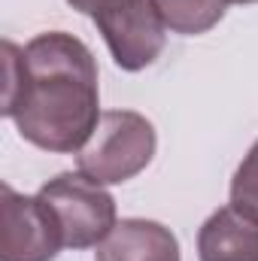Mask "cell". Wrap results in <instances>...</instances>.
Wrapping results in <instances>:
<instances>
[{
	"label": "cell",
	"instance_id": "cell-1",
	"mask_svg": "<svg viewBox=\"0 0 258 261\" xmlns=\"http://www.w3.org/2000/svg\"><path fill=\"white\" fill-rule=\"evenodd\" d=\"M24 76L12 113L18 134L46 152H79L104 116L91 49L64 31L40 34L24 46Z\"/></svg>",
	"mask_w": 258,
	"mask_h": 261
},
{
	"label": "cell",
	"instance_id": "cell-2",
	"mask_svg": "<svg viewBox=\"0 0 258 261\" xmlns=\"http://www.w3.org/2000/svg\"><path fill=\"white\" fill-rule=\"evenodd\" d=\"M155 146V128L146 116L134 110H110L100 116L94 134L76 155L79 173L100 186L128 182L149 167Z\"/></svg>",
	"mask_w": 258,
	"mask_h": 261
},
{
	"label": "cell",
	"instance_id": "cell-3",
	"mask_svg": "<svg viewBox=\"0 0 258 261\" xmlns=\"http://www.w3.org/2000/svg\"><path fill=\"white\" fill-rule=\"evenodd\" d=\"M37 197L61 228L67 249L100 246L104 237L116 228L113 195L85 173H58L37 192Z\"/></svg>",
	"mask_w": 258,
	"mask_h": 261
},
{
	"label": "cell",
	"instance_id": "cell-4",
	"mask_svg": "<svg viewBox=\"0 0 258 261\" xmlns=\"http://www.w3.org/2000/svg\"><path fill=\"white\" fill-rule=\"evenodd\" d=\"M94 24L104 34L113 61L128 73L146 70L164 49L167 24L155 0H119L116 6L100 12Z\"/></svg>",
	"mask_w": 258,
	"mask_h": 261
},
{
	"label": "cell",
	"instance_id": "cell-5",
	"mask_svg": "<svg viewBox=\"0 0 258 261\" xmlns=\"http://www.w3.org/2000/svg\"><path fill=\"white\" fill-rule=\"evenodd\" d=\"M61 228L40 197L0 189V261H55Z\"/></svg>",
	"mask_w": 258,
	"mask_h": 261
},
{
	"label": "cell",
	"instance_id": "cell-6",
	"mask_svg": "<svg viewBox=\"0 0 258 261\" xmlns=\"http://www.w3.org/2000/svg\"><path fill=\"white\" fill-rule=\"evenodd\" d=\"M94 261H179V240L149 219H122L97 246Z\"/></svg>",
	"mask_w": 258,
	"mask_h": 261
},
{
	"label": "cell",
	"instance_id": "cell-7",
	"mask_svg": "<svg viewBox=\"0 0 258 261\" xmlns=\"http://www.w3.org/2000/svg\"><path fill=\"white\" fill-rule=\"evenodd\" d=\"M200 261H258V222L234 206L216 210L197 231Z\"/></svg>",
	"mask_w": 258,
	"mask_h": 261
},
{
	"label": "cell",
	"instance_id": "cell-8",
	"mask_svg": "<svg viewBox=\"0 0 258 261\" xmlns=\"http://www.w3.org/2000/svg\"><path fill=\"white\" fill-rule=\"evenodd\" d=\"M164 24L176 34H207L216 28L228 9L225 0H155Z\"/></svg>",
	"mask_w": 258,
	"mask_h": 261
},
{
	"label": "cell",
	"instance_id": "cell-9",
	"mask_svg": "<svg viewBox=\"0 0 258 261\" xmlns=\"http://www.w3.org/2000/svg\"><path fill=\"white\" fill-rule=\"evenodd\" d=\"M231 206L258 222V140L231 179Z\"/></svg>",
	"mask_w": 258,
	"mask_h": 261
},
{
	"label": "cell",
	"instance_id": "cell-10",
	"mask_svg": "<svg viewBox=\"0 0 258 261\" xmlns=\"http://www.w3.org/2000/svg\"><path fill=\"white\" fill-rule=\"evenodd\" d=\"M3 76H6V85H3V116L12 119L21 94H24V49H18L15 43H3Z\"/></svg>",
	"mask_w": 258,
	"mask_h": 261
},
{
	"label": "cell",
	"instance_id": "cell-11",
	"mask_svg": "<svg viewBox=\"0 0 258 261\" xmlns=\"http://www.w3.org/2000/svg\"><path fill=\"white\" fill-rule=\"evenodd\" d=\"M76 12H82V15H91V18H97L100 12H107L110 6H116L119 0H67Z\"/></svg>",
	"mask_w": 258,
	"mask_h": 261
},
{
	"label": "cell",
	"instance_id": "cell-12",
	"mask_svg": "<svg viewBox=\"0 0 258 261\" xmlns=\"http://www.w3.org/2000/svg\"><path fill=\"white\" fill-rule=\"evenodd\" d=\"M225 3H258V0H225Z\"/></svg>",
	"mask_w": 258,
	"mask_h": 261
}]
</instances>
